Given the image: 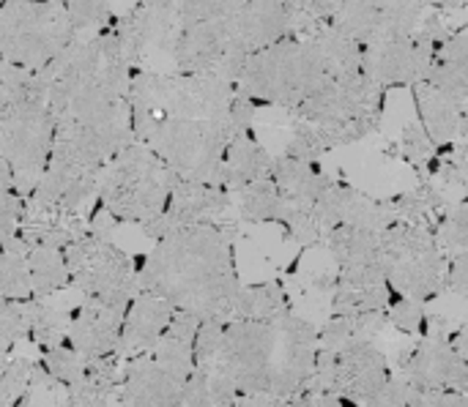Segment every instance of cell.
Returning <instances> with one entry per match:
<instances>
[{
    "label": "cell",
    "instance_id": "39",
    "mask_svg": "<svg viewBox=\"0 0 468 407\" xmlns=\"http://www.w3.org/2000/svg\"><path fill=\"white\" fill-rule=\"evenodd\" d=\"M25 211V197L11 189H0V244L11 241L19 230V219Z\"/></svg>",
    "mask_w": 468,
    "mask_h": 407
},
{
    "label": "cell",
    "instance_id": "26",
    "mask_svg": "<svg viewBox=\"0 0 468 407\" xmlns=\"http://www.w3.org/2000/svg\"><path fill=\"white\" fill-rule=\"evenodd\" d=\"M121 381H123V359L118 353L88 359L82 381L71 391L69 405H110L118 400Z\"/></svg>",
    "mask_w": 468,
    "mask_h": 407
},
{
    "label": "cell",
    "instance_id": "23",
    "mask_svg": "<svg viewBox=\"0 0 468 407\" xmlns=\"http://www.w3.org/2000/svg\"><path fill=\"white\" fill-rule=\"evenodd\" d=\"M414 96H417V110L422 118V129L431 137V142L433 145H452L468 104H463L461 99H455L452 93H447L444 88H439L428 79L414 85Z\"/></svg>",
    "mask_w": 468,
    "mask_h": 407
},
{
    "label": "cell",
    "instance_id": "33",
    "mask_svg": "<svg viewBox=\"0 0 468 407\" xmlns=\"http://www.w3.org/2000/svg\"><path fill=\"white\" fill-rule=\"evenodd\" d=\"M436 241L447 257L468 255V197L447 208L436 227Z\"/></svg>",
    "mask_w": 468,
    "mask_h": 407
},
{
    "label": "cell",
    "instance_id": "25",
    "mask_svg": "<svg viewBox=\"0 0 468 407\" xmlns=\"http://www.w3.org/2000/svg\"><path fill=\"white\" fill-rule=\"evenodd\" d=\"M425 79L468 104V27L452 30V36L439 47Z\"/></svg>",
    "mask_w": 468,
    "mask_h": 407
},
{
    "label": "cell",
    "instance_id": "12",
    "mask_svg": "<svg viewBox=\"0 0 468 407\" xmlns=\"http://www.w3.org/2000/svg\"><path fill=\"white\" fill-rule=\"evenodd\" d=\"M395 375L406 378L422 405H468V361L450 337L422 334L395 361Z\"/></svg>",
    "mask_w": 468,
    "mask_h": 407
},
{
    "label": "cell",
    "instance_id": "28",
    "mask_svg": "<svg viewBox=\"0 0 468 407\" xmlns=\"http://www.w3.org/2000/svg\"><path fill=\"white\" fill-rule=\"evenodd\" d=\"M25 307V323H27V342H33L38 350H49L66 342L71 312L60 309L52 298L27 296L22 298Z\"/></svg>",
    "mask_w": 468,
    "mask_h": 407
},
{
    "label": "cell",
    "instance_id": "44",
    "mask_svg": "<svg viewBox=\"0 0 468 407\" xmlns=\"http://www.w3.org/2000/svg\"><path fill=\"white\" fill-rule=\"evenodd\" d=\"M0 3H3V0H0Z\"/></svg>",
    "mask_w": 468,
    "mask_h": 407
},
{
    "label": "cell",
    "instance_id": "6",
    "mask_svg": "<svg viewBox=\"0 0 468 407\" xmlns=\"http://www.w3.org/2000/svg\"><path fill=\"white\" fill-rule=\"evenodd\" d=\"M335 79L332 68L313 36H285L247 57L236 88L261 107H282L291 112L324 82Z\"/></svg>",
    "mask_w": 468,
    "mask_h": 407
},
{
    "label": "cell",
    "instance_id": "5",
    "mask_svg": "<svg viewBox=\"0 0 468 407\" xmlns=\"http://www.w3.org/2000/svg\"><path fill=\"white\" fill-rule=\"evenodd\" d=\"M384 118V88L365 71L335 77L291 110L285 156L318 162L324 153L359 142Z\"/></svg>",
    "mask_w": 468,
    "mask_h": 407
},
{
    "label": "cell",
    "instance_id": "10",
    "mask_svg": "<svg viewBox=\"0 0 468 407\" xmlns=\"http://www.w3.org/2000/svg\"><path fill=\"white\" fill-rule=\"evenodd\" d=\"M63 255L69 287L80 290L82 296L101 298L118 309H126L140 290L134 260L96 227L88 235L71 241Z\"/></svg>",
    "mask_w": 468,
    "mask_h": 407
},
{
    "label": "cell",
    "instance_id": "31",
    "mask_svg": "<svg viewBox=\"0 0 468 407\" xmlns=\"http://www.w3.org/2000/svg\"><path fill=\"white\" fill-rule=\"evenodd\" d=\"M36 99H47V85L41 71H30L25 66L0 57V112H8Z\"/></svg>",
    "mask_w": 468,
    "mask_h": 407
},
{
    "label": "cell",
    "instance_id": "18",
    "mask_svg": "<svg viewBox=\"0 0 468 407\" xmlns=\"http://www.w3.org/2000/svg\"><path fill=\"white\" fill-rule=\"evenodd\" d=\"M173 315H176V307L167 298H162V296L140 287L134 293V298L129 301L126 315H123L118 356L123 361H129L134 356L148 353L159 342V337L165 334V329L170 326Z\"/></svg>",
    "mask_w": 468,
    "mask_h": 407
},
{
    "label": "cell",
    "instance_id": "37",
    "mask_svg": "<svg viewBox=\"0 0 468 407\" xmlns=\"http://www.w3.org/2000/svg\"><path fill=\"white\" fill-rule=\"evenodd\" d=\"M66 11L77 27V33L82 36L88 33H99L104 27H110L115 22V14L110 8V0H63Z\"/></svg>",
    "mask_w": 468,
    "mask_h": 407
},
{
    "label": "cell",
    "instance_id": "17",
    "mask_svg": "<svg viewBox=\"0 0 468 407\" xmlns=\"http://www.w3.org/2000/svg\"><path fill=\"white\" fill-rule=\"evenodd\" d=\"M123 315H126V309H118L101 298L85 296V301L77 309H71L66 345L74 348L85 359L118 353Z\"/></svg>",
    "mask_w": 468,
    "mask_h": 407
},
{
    "label": "cell",
    "instance_id": "16",
    "mask_svg": "<svg viewBox=\"0 0 468 407\" xmlns=\"http://www.w3.org/2000/svg\"><path fill=\"white\" fill-rule=\"evenodd\" d=\"M96 219L55 200V197H44L30 192L25 197V211L19 219V230L16 235L27 244V246H55V249H66L71 241L88 235L93 230Z\"/></svg>",
    "mask_w": 468,
    "mask_h": 407
},
{
    "label": "cell",
    "instance_id": "7",
    "mask_svg": "<svg viewBox=\"0 0 468 407\" xmlns=\"http://www.w3.org/2000/svg\"><path fill=\"white\" fill-rule=\"evenodd\" d=\"M178 178L145 142L132 140L99 172V211L115 222L143 227L167 208Z\"/></svg>",
    "mask_w": 468,
    "mask_h": 407
},
{
    "label": "cell",
    "instance_id": "1",
    "mask_svg": "<svg viewBox=\"0 0 468 407\" xmlns=\"http://www.w3.org/2000/svg\"><path fill=\"white\" fill-rule=\"evenodd\" d=\"M315 356L318 329L293 309L274 320H200L178 405H291Z\"/></svg>",
    "mask_w": 468,
    "mask_h": 407
},
{
    "label": "cell",
    "instance_id": "40",
    "mask_svg": "<svg viewBox=\"0 0 468 407\" xmlns=\"http://www.w3.org/2000/svg\"><path fill=\"white\" fill-rule=\"evenodd\" d=\"M447 290L455 293L458 298L468 301V255L450 257V266H447Z\"/></svg>",
    "mask_w": 468,
    "mask_h": 407
},
{
    "label": "cell",
    "instance_id": "15",
    "mask_svg": "<svg viewBox=\"0 0 468 407\" xmlns=\"http://www.w3.org/2000/svg\"><path fill=\"white\" fill-rule=\"evenodd\" d=\"M230 208V192L214 181H189L178 178L167 208L148 224H143V233L148 238H162L167 233L200 224V222H214L222 219V214Z\"/></svg>",
    "mask_w": 468,
    "mask_h": 407
},
{
    "label": "cell",
    "instance_id": "11",
    "mask_svg": "<svg viewBox=\"0 0 468 407\" xmlns=\"http://www.w3.org/2000/svg\"><path fill=\"white\" fill-rule=\"evenodd\" d=\"M450 36H452L450 11L431 8L414 36L367 44L362 52V71L384 90L400 85H417L428 77L439 47Z\"/></svg>",
    "mask_w": 468,
    "mask_h": 407
},
{
    "label": "cell",
    "instance_id": "35",
    "mask_svg": "<svg viewBox=\"0 0 468 407\" xmlns=\"http://www.w3.org/2000/svg\"><path fill=\"white\" fill-rule=\"evenodd\" d=\"M33 370H36V361L16 356V353L5 356L0 361V405H19L22 402Z\"/></svg>",
    "mask_w": 468,
    "mask_h": 407
},
{
    "label": "cell",
    "instance_id": "41",
    "mask_svg": "<svg viewBox=\"0 0 468 407\" xmlns=\"http://www.w3.org/2000/svg\"><path fill=\"white\" fill-rule=\"evenodd\" d=\"M450 342H452V348H455V350H458V353H461V356L468 361V320L461 326V329H458V331H455V334H452V337H450Z\"/></svg>",
    "mask_w": 468,
    "mask_h": 407
},
{
    "label": "cell",
    "instance_id": "38",
    "mask_svg": "<svg viewBox=\"0 0 468 407\" xmlns=\"http://www.w3.org/2000/svg\"><path fill=\"white\" fill-rule=\"evenodd\" d=\"M0 339H5L11 345L27 342V323H25L22 298L0 296Z\"/></svg>",
    "mask_w": 468,
    "mask_h": 407
},
{
    "label": "cell",
    "instance_id": "9",
    "mask_svg": "<svg viewBox=\"0 0 468 407\" xmlns=\"http://www.w3.org/2000/svg\"><path fill=\"white\" fill-rule=\"evenodd\" d=\"M450 257L436 241V233L409 222H392L381 230V268L398 296L433 301L447 290Z\"/></svg>",
    "mask_w": 468,
    "mask_h": 407
},
{
    "label": "cell",
    "instance_id": "19",
    "mask_svg": "<svg viewBox=\"0 0 468 407\" xmlns=\"http://www.w3.org/2000/svg\"><path fill=\"white\" fill-rule=\"evenodd\" d=\"M184 383L151 353L123 361V381L115 405H178Z\"/></svg>",
    "mask_w": 468,
    "mask_h": 407
},
{
    "label": "cell",
    "instance_id": "24",
    "mask_svg": "<svg viewBox=\"0 0 468 407\" xmlns=\"http://www.w3.org/2000/svg\"><path fill=\"white\" fill-rule=\"evenodd\" d=\"M197 318L189 312H178L173 315L170 326L165 329V334L159 337V342L148 350L167 372H173L181 383H186V378L195 370V337H197Z\"/></svg>",
    "mask_w": 468,
    "mask_h": 407
},
{
    "label": "cell",
    "instance_id": "21",
    "mask_svg": "<svg viewBox=\"0 0 468 407\" xmlns=\"http://www.w3.org/2000/svg\"><path fill=\"white\" fill-rule=\"evenodd\" d=\"M271 164H274V156L263 148L255 129H239V131H233V137L225 148L217 183L225 186L228 192H233L244 183L271 178Z\"/></svg>",
    "mask_w": 468,
    "mask_h": 407
},
{
    "label": "cell",
    "instance_id": "27",
    "mask_svg": "<svg viewBox=\"0 0 468 407\" xmlns=\"http://www.w3.org/2000/svg\"><path fill=\"white\" fill-rule=\"evenodd\" d=\"M230 208H236V214L252 224H269V222L282 224L285 219V197L277 189L274 178H261L233 189Z\"/></svg>",
    "mask_w": 468,
    "mask_h": 407
},
{
    "label": "cell",
    "instance_id": "29",
    "mask_svg": "<svg viewBox=\"0 0 468 407\" xmlns=\"http://www.w3.org/2000/svg\"><path fill=\"white\" fill-rule=\"evenodd\" d=\"M30 293L38 298H55L69 287L66 255L55 246H30L27 249Z\"/></svg>",
    "mask_w": 468,
    "mask_h": 407
},
{
    "label": "cell",
    "instance_id": "30",
    "mask_svg": "<svg viewBox=\"0 0 468 407\" xmlns=\"http://www.w3.org/2000/svg\"><path fill=\"white\" fill-rule=\"evenodd\" d=\"M288 293L280 282H263L252 287H241L233 315L230 318H250V320H274L291 312Z\"/></svg>",
    "mask_w": 468,
    "mask_h": 407
},
{
    "label": "cell",
    "instance_id": "2",
    "mask_svg": "<svg viewBox=\"0 0 468 407\" xmlns=\"http://www.w3.org/2000/svg\"><path fill=\"white\" fill-rule=\"evenodd\" d=\"M134 71L115 22L88 38H77L41 71L55 118L49 159L99 172L110 156L134 140L129 107Z\"/></svg>",
    "mask_w": 468,
    "mask_h": 407
},
{
    "label": "cell",
    "instance_id": "36",
    "mask_svg": "<svg viewBox=\"0 0 468 407\" xmlns=\"http://www.w3.org/2000/svg\"><path fill=\"white\" fill-rule=\"evenodd\" d=\"M293 16V36H307L324 25H332L343 0H288Z\"/></svg>",
    "mask_w": 468,
    "mask_h": 407
},
{
    "label": "cell",
    "instance_id": "43",
    "mask_svg": "<svg viewBox=\"0 0 468 407\" xmlns=\"http://www.w3.org/2000/svg\"><path fill=\"white\" fill-rule=\"evenodd\" d=\"M11 353H14V345L5 342V339H0V361H3L5 356H11Z\"/></svg>",
    "mask_w": 468,
    "mask_h": 407
},
{
    "label": "cell",
    "instance_id": "20",
    "mask_svg": "<svg viewBox=\"0 0 468 407\" xmlns=\"http://www.w3.org/2000/svg\"><path fill=\"white\" fill-rule=\"evenodd\" d=\"M392 298H395V290L389 287L381 268L356 271V274H337L335 296H332V315L359 320L367 315L387 312Z\"/></svg>",
    "mask_w": 468,
    "mask_h": 407
},
{
    "label": "cell",
    "instance_id": "4",
    "mask_svg": "<svg viewBox=\"0 0 468 407\" xmlns=\"http://www.w3.org/2000/svg\"><path fill=\"white\" fill-rule=\"evenodd\" d=\"M233 241L236 227L222 219L167 233L134 263L137 282L197 320H228L241 290Z\"/></svg>",
    "mask_w": 468,
    "mask_h": 407
},
{
    "label": "cell",
    "instance_id": "13",
    "mask_svg": "<svg viewBox=\"0 0 468 407\" xmlns=\"http://www.w3.org/2000/svg\"><path fill=\"white\" fill-rule=\"evenodd\" d=\"M55 142V118L47 99L27 101L0 112V156L8 162L14 189L27 197L49 164Z\"/></svg>",
    "mask_w": 468,
    "mask_h": 407
},
{
    "label": "cell",
    "instance_id": "22",
    "mask_svg": "<svg viewBox=\"0 0 468 407\" xmlns=\"http://www.w3.org/2000/svg\"><path fill=\"white\" fill-rule=\"evenodd\" d=\"M337 266V274L376 271L381 268V233L356 227V224H335L321 238ZM384 271V268H381Z\"/></svg>",
    "mask_w": 468,
    "mask_h": 407
},
{
    "label": "cell",
    "instance_id": "34",
    "mask_svg": "<svg viewBox=\"0 0 468 407\" xmlns=\"http://www.w3.org/2000/svg\"><path fill=\"white\" fill-rule=\"evenodd\" d=\"M387 320L403 337H422L428 334V326H431V315L425 312V304L409 296H398V293L387 307Z\"/></svg>",
    "mask_w": 468,
    "mask_h": 407
},
{
    "label": "cell",
    "instance_id": "8",
    "mask_svg": "<svg viewBox=\"0 0 468 407\" xmlns=\"http://www.w3.org/2000/svg\"><path fill=\"white\" fill-rule=\"evenodd\" d=\"M80 38L63 0H3L0 57L44 71Z\"/></svg>",
    "mask_w": 468,
    "mask_h": 407
},
{
    "label": "cell",
    "instance_id": "14",
    "mask_svg": "<svg viewBox=\"0 0 468 407\" xmlns=\"http://www.w3.org/2000/svg\"><path fill=\"white\" fill-rule=\"evenodd\" d=\"M431 8L425 0H343L332 25L367 47L414 36Z\"/></svg>",
    "mask_w": 468,
    "mask_h": 407
},
{
    "label": "cell",
    "instance_id": "3",
    "mask_svg": "<svg viewBox=\"0 0 468 407\" xmlns=\"http://www.w3.org/2000/svg\"><path fill=\"white\" fill-rule=\"evenodd\" d=\"M233 96L236 82L219 74L137 68L129 88L134 140L181 178L217 183L233 137Z\"/></svg>",
    "mask_w": 468,
    "mask_h": 407
},
{
    "label": "cell",
    "instance_id": "32",
    "mask_svg": "<svg viewBox=\"0 0 468 407\" xmlns=\"http://www.w3.org/2000/svg\"><path fill=\"white\" fill-rule=\"evenodd\" d=\"M27 244L14 235L0 244V296L5 298H27L30 293V271H27Z\"/></svg>",
    "mask_w": 468,
    "mask_h": 407
},
{
    "label": "cell",
    "instance_id": "42",
    "mask_svg": "<svg viewBox=\"0 0 468 407\" xmlns=\"http://www.w3.org/2000/svg\"><path fill=\"white\" fill-rule=\"evenodd\" d=\"M0 189H11V192H16L14 189V175H11V167H8V162L0 156Z\"/></svg>",
    "mask_w": 468,
    "mask_h": 407
}]
</instances>
